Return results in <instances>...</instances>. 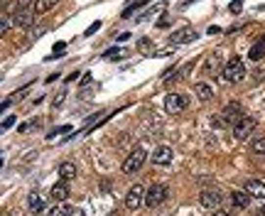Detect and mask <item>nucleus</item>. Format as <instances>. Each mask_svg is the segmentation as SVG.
Listing matches in <instances>:
<instances>
[{
    "mask_svg": "<svg viewBox=\"0 0 265 216\" xmlns=\"http://www.w3.org/2000/svg\"><path fill=\"white\" fill-rule=\"evenodd\" d=\"M67 98V91H59L57 94V98H54V106H62V101Z\"/></svg>",
    "mask_w": 265,
    "mask_h": 216,
    "instance_id": "nucleus-30",
    "label": "nucleus"
},
{
    "mask_svg": "<svg viewBox=\"0 0 265 216\" xmlns=\"http://www.w3.org/2000/svg\"><path fill=\"white\" fill-rule=\"evenodd\" d=\"M72 130V125H62V128H57V130H52L49 135H47V140H54L57 135H64V133H69Z\"/></svg>",
    "mask_w": 265,
    "mask_h": 216,
    "instance_id": "nucleus-23",
    "label": "nucleus"
},
{
    "mask_svg": "<svg viewBox=\"0 0 265 216\" xmlns=\"http://www.w3.org/2000/svg\"><path fill=\"white\" fill-rule=\"evenodd\" d=\"M218 32H221V27H216V25H214V27H209V35H218Z\"/></svg>",
    "mask_w": 265,
    "mask_h": 216,
    "instance_id": "nucleus-34",
    "label": "nucleus"
},
{
    "mask_svg": "<svg viewBox=\"0 0 265 216\" xmlns=\"http://www.w3.org/2000/svg\"><path fill=\"white\" fill-rule=\"evenodd\" d=\"M74 177H76L74 162H62V165H59V179H62V182H69V179H74Z\"/></svg>",
    "mask_w": 265,
    "mask_h": 216,
    "instance_id": "nucleus-14",
    "label": "nucleus"
},
{
    "mask_svg": "<svg viewBox=\"0 0 265 216\" xmlns=\"http://www.w3.org/2000/svg\"><path fill=\"white\" fill-rule=\"evenodd\" d=\"M143 201H145V187H143V184H133L130 192L125 194V206H128L130 211H135V209L143 206Z\"/></svg>",
    "mask_w": 265,
    "mask_h": 216,
    "instance_id": "nucleus-5",
    "label": "nucleus"
},
{
    "mask_svg": "<svg viewBox=\"0 0 265 216\" xmlns=\"http://www.w3.org/2000/svg\"><path fill=\"white\" fill-rule=\"evenodd\" d=\"M18 8H32L35 10V0H18Z\"/></svg>",
    "mask_w": 265,
    "mask_h": 216,
    "instance_id": "nucleus-28",
    "label": "nucleus"
},
{
    "mask_svg": "<svg viewBox=\"0 0 265 216\" xmlns=\"http://www.w3.org/2000/svg\"><path fill=\"white\" fill-rule=\"evenodd\" d=\"M98 27H101V23H98V20H96V23H94V25H91V27H89V30H86V35H94V32H96V30H98Z\"/></svg>",
    "mask_w": 265,
    "mask_h": 216,
    "instance_id": "nucleus-31",
    "label": "nucleus"
},
{
    "mask_svg": "<svg viewBox=\"0 0 265 216\" xmlns=\"http://www.w3.org/2000/svg\"><path fill=\"white\" fill-rule=\"evenodd\" d=\"M152 162H155V165H160V167L169 165V162H172V147H167V145H160V147L152 152Z\"/></svg>",
    "mask_w": 265,
    "mask_h": 216,
    "instance_id": "nucleus-10",
    "label": "nucleus"
},
{
    "mask_svg": "<svg viewBox=\"0 0 265 216\" xmlns=\"http://www.w3.org/2000/svg\"><path fill=\"white\" fill-rule=\"evenodd\" d=\"M165 199H167V187H165V184H152V187L145 192V204H147L150 209L160 206Z\"/></svg>",
    "mask_w": 265,
    "mask_h": 216,
    "instance_id": "nucleus-4",
    "label": "nucleus"
},
{
    "mask_svg": "<svg viewBox=\"0 0 265 216\" xmlns=\"http://www.w3.org/2000/svg\"><path fill=\"white\" fill-rule=\"evenodd\" d=\"M145 160H147V152H145V147H135L128 157H125V162H123V172L125 174H133V172H138L143 165H145Z\"/></svg>",
    "mask_w": 265,
    "mask_h": 216,
    "instance_id": "nucleus-2",
    "label": "nucleus"
},
{
    "mask_svg": "<svg viewBox=\"0 0 265 216\" xmlns=\"http://www.w3.org/2000/svg\"><path fill=\"white\" fill-rule=\"evenodd\" d=\"M165 108H167V113H179V111H184V108H187V96H182V94H169V96L165 98Z\"/></svg>",
    "mask_w": 265,
    "mask_h": 216,
    "instance_id": "nucleus-7",
    "label": "nucleus"
},
{
    "mask_svg": "<svg viewBox=\"0 0 265 216\" xmlns=\"http://www.w3.org/2000/svg\"><path fill=\"white\" fill-rule=\"evenodd\" d=\"M218 69H221V57L218 54H211L209 59H206V74H211V76H216L218 74Z\"/></svg>",
    "mask_w": 265,
    "mask_h": 216,
    "instance_id": "nucleus-17",
    "label": "nucleus"
},
{
    "mask_svg": "<svg viewBox=\"0 0 265 216\" xmlns=\"http://www.w3.org/2000/svg\"><path fill=\"white\" fill-rule=\"evenodd\" d=\"M231 201H233L238 209H245V206L250 204V194H248V192H241V189H236V192L231 194Z\"/></svg>",
    "mask_w": 265,
    "mask_h": 216,
    "instance_id": "nucleus-15",
    "label": "nucleus"
},
{
    "mask_svg": "<svg viewBox=\"0 0 265 216\" xmlns=\"http://www.w3.org/2000/svg\"><path fill=\"white\" fill-rule=\"evenodd\" d=\"M13 123H15V116H10V118H5L3 123H0V133H5V130H8V128H10Z\"/></svg>",
    "mask_w": 265,
    "mask_h": 216,
    "instance_id": "nucleus-26",
    "label": "nucleus"
},
{
    "mask_svg": "<svg viewBox=\"0 0 265 216\" xmlns=\"http://www.w3.org/2000/svg\"><path fill=\"white\" fill-rule=\"evenodd\" d=\"M260 216H265V206H263V211H260Z\"/></svg>",
    "mask_w": 265,
    "mask_h": 216,
    "instance_id": "nucleus-37",
    "label": "nucleus"
},
{
    "mask_svg": "<svg viewBox=\"0 0 265 216\" xmlns=\"http://www.w3.org/2000/svg\"><path fill=\"white\" fill-rule=\"evenodd\" d=\"M241 118H243V108H241V103H228V106L223 108V118H221V123H231V125H236Z\"/></svg>",
    "mask_w": 265,
    "mask_h": 216,
    "instance_id": "nucleus-8",
    "label": "nucleus"
},
{
    "mask_svg": "<svg viewBox=\"0 0 265 216\" xmlns=\"http://www.w3.org/2000/svg\"><path fill=\"white\" fill-rule=\"evenodd\" d=\"M57 5V0H35V15H45Z\"/></svg>",
    "mask_w": 265,
    "mask_h": 216,
    "instance_id": "nucleus-19",
    "label": "nucleus"
},
{
    "mask_svg": "<svg viewBox=\"0 0 265 216\" xmlns=\"http://www.w3.org/2000/svg\"><path fill=\"white\" fill-rule=\"evenodd\" d=\"M228 10H231V13H236V15H238V13H241V10H243V3H241V0H233V3H231V8H228Z\"/></svg>",
    "mask_w": 265,
    "mask_h": 216,
    "instance_id": "nucleus-27",
    "label": "nucleus"
},
{
    "mask_svg": "<svg viewBox=\"0 0 265 216\" xmlns=\"http://www.w3.org/2000/svg\"><path fill=\"white\" fill-rule=\"evenodd\" d=\"M64 47H67V45H64V42H59V45L54 47V52H52V57H62V54H64Z\"/></svg>",
    "mask_w": 265,
    "mask_h": 216,
    "instance_id": "nucleus-29",
    "label": "nucleus"
},
{
    "mask_svg": "<svg viewBox=\"0 0 265 216\" xmlns=\"http://www.w3.org/2000/svg\"><path fill=\"white\" fill-rule=\"evenodd\" d=\"M263 57H265V35H263V37L253 45V49H250V59H253V62H258V59H263Z\"/></svg>",
    "mask_w": 265,
    "mask_h": 216,
    "instance_id": "nucleus-18",
    "label": "nucleus"
},
{
    "mask_svg": "<svg viewBox=\"0 0 265 216\" xmlns=\"http://www.w3.org/2000/svg\"><path fill=\"white\" fill-rule=\"evenodd\" d=\"M35 20V10L32 8H15V15H13V23L18 27H30Z\"/></svg>",
    "mask_w": 265,
    "mask_h": 216,
    "instance_id": "nucleus-6",
    "label": "nucleus"
},
{
    "mask_svg": "<svg viewBox=\"0 0 265 216\" xmlns=\"http://www.w3.org/2000/svg\"><path fill=\"white\" fill-rule=\"evenodd\" d=\"M250 150H253L255 155H265V138H258V140H253Z\"/></svg>",
    "mask_w": 265,
    "mask_h": 216,
    "instance_id": "nucleus-22",
    "label": "nucleus"
},
{
    "mask_svg": "<svg viewBox=\"0 0 265 216\" xmlns=\"http://www.w3.org/2000/svg\"><path fill=\"white\" fill-rule=\"evenodd\" d=\"M255 125H258V120L255 118H250V116H243L236 125H233V138L236 140H245L253 130H255Z\"/></svg>",
    "mask_w": 265,
    "mask_h": 216,
    "instance_id": "nucleus-3",
    "label": "nucleus"
},
{
    "mask_svg": "<svg viewBox=\"0 0 265 216\" xmlns=\"http://www.w3.org/2000/svg\"><path fill=\"white\" fill-rule=\"evenodd\" d=\"M49 196H52L54 201H64V199H69V187H67V182H62V179H59V182L52 187Z\"/></svg>",
    "mask_w": 265,
    "mask_h": 216,
    "instance_id": "nucleus-13",
    "label": "nucleus"
},
{
    "mask_svg": "<svg viewBox=\"0 0 265 216\" xmlns=\"http://www.w3.org/2000/svg\"><path fill=\"white\" fill-rule=\"evenodd\" d=\"M69 216H86V214H84L81 209H72V211H69Z\"/></svg>",
    "mask_w": 265,
    "mask_h": 216,
    "instance_id": "nucleus-33",
    "label": "nucleus"
},
{
    "mask_svg": "<svg viewBox=\"0 0 265 216\" xmlns=\"http://www.w3.org/2000/svg\"><path fill=\"white\" fill-rule=\"evenodd\" d=\"M194 91H196V96H199L201 101H209V98L214 96V91H211V86H209V84H196V86H194Z\"/></svg>",
    "mask_w": 265,
    "mask_h": 216,
    "instance_id": "nucleus-20",
    "label": "nucleus"
},
{
    "mask_svg": "<svg viewBox=\"0 0 265 216\" xmlns=\"http://www.w3.org/2000/svg\"><path fill=\"white\" fill-rule=\"evenodd\" d=\"M10 23H13V20H8V18H3V20H0V37H5V35H8V27H10Z\"/></svg>",
    "mask_w": 265,
    "mask_h": 216,
    "instance_id": "nucleus-24",
    "label": "nucleus"
},
{
    "mask_svg": "<svg viewBox=\"0 0 265 216\" xmlns=\"http://www.w3.org/2000/svg\"><path fill=\"white\" fill-rule=\"evenodd\" d=\"M147 3H152V0H138V3H130L128 10H123V18H130L133 10H138V8H143V5H147Z\"/></svg>",
    "mask_w": 265,
    "mask_h": 216,
    "instance_id": "nucleus-21",
    "label": "nucleus"
},
{
    "mask_svg": "<svg viewBox=\"0 0 265 216\" xmlns=\"http://www.w3.org/2000/svg\"><path fill=\"white\" fill-rule=\"evenodd\" d=\"M199 201H201L204 209H218V206H221V192H216V189H206V192H201Z\"/></svg>",
    "mask_w": 265,
    "mask_h": 216,
    "instance_id": "nucleus-9",
    "label": "nucleus"
},
{
    "mask_svg": "<svg viewBox=\"0 0 265 216\" xmlns=\"http://www.w3.org/2000/svg\"><path fill=\"white\" fill-rule=\"evenodd\" d=\"M91 84V74H84V79H81V86H89Z\"/></svg>",
    "mask_w": 265,
    "mask_h": 216,
    "instance_id": "nucleus-32",
    "label": "nucleus"
},
{
    "mask_svg": "<svg viewBox=\"0 0 265 216\" xmlns=\"http://www.w3.org/2000/svg\"><path fill=\"white\" fill-rule=\"evenodd\" d=\"M214 216H231V214H228V211H221V209H218V211H216Z\"/></svg>",
    "mask_w": 265,
    "mask_h": 216,
    "instance_id": "nucleus-36",
    "label": "nucleus"
},
{
    "mask_svg": "<svg viewBox=\"0 0 265 216\" xmlns=\"http://www.w3.org/2000/svg\"><path fill=\"white\" fill-rule=\"evenodd\" d=\"M243 76H245V64H243V59H241V57H231V59L226 62V67H223V79L231 81V84H238Z\"/></svg>",
    "mask_w": 265,
    "mask_h": 216,
    "instance_id": "nucleus-1",
    "label": "nucleus"
},
{
    "mask_svg": "<svg viewBox=\"0 0 265 216\" xmlns=\"http://www.w3.org/2000/svg\"><path fill=\"white\" fill-rule=\"evenodd\" d=\"M27 204H30V211H32V214H40V211L45 209V201H42L40 192H30V196H27Z\"/></svg>",
    "mask_w": 265,
    "mask_h": 216,
    "instance_id": "nucleus-16",
    "label": "nucleus"
},
{
    "mask_svg": "<svg viewBox=\"0 0 265 216\" xmlns=\"http://www.w3.org/2000/svg\"><path fill=\"white\" fill-rule=\"evenodd\" d=\"M245 192L250 196H255V199H265V184L260 179H248L245 182Z\"/></svg>",
    "mask_w": 265,
    "mask_h": 216,
    "instance_id": "nucleus-11",
    "label": "nucleus"
},
{
    "mask_svg": "<svg viewBox=\"0 0 265 216\" xmlns=\"http://www.w3.org/2000/svg\"><path fill=\"white\" fill-rule=\"evenodd\" d=\"M76 79H79V72H74V74H69V76H67V81H76Z\"/></svg>",
    "mask_w": 265,
    "mask_h": 216,
    "instance_id": "nucleus-35",
    "label": "nucleus"
},
{
    "mask_svg": "<svg viewBox=\"0 0 265 216\" xmlns=\"http://www.w3.org/2000/svg\"><path fill=\"white\" fill-rule=\"evenodd\" d=\"M47 216H69V211H67L64 206H54V209H52Z\"/></svg>",
    "mask_w": 265,
    "mask_h": 216,
    "instance_id": "nucleus-25",
    "label": "nucleus"
},
{
    "mask_svg": "<svg viewBox=\"0 0 265 216\" xmlns=\"http://www.w3.org/2000/svg\"><path fill=\"white\" fill-rule=\"evenodd\" d=\"M194 40H196L194 30H179L169 37V45H184V42H194Z\"/></svg>",
    "mask_w": 265,
    "mask_h": 216,
    "instance_id": "nucleus-12",
    "label": "nucleus"
}]
</instances>
